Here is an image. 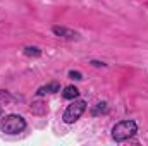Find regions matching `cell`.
I'll return each mask as SVG.
<instances>
[{
	"mask_svg": "<svg viewBox=\"0 0 148 146\" xmlns=\"http://www.w3.org/2000/svg\"><path fill=\"white\" fill-rule=\"evenodd\" d=\"M138 131V126L134 120H121L117 122L114 127H112V138L121 143V141H126L129 138H133Z\"/></svg>",
	"mask_w": 148,
	"mask_h": 146,
	"instance_id": "1",
	"label": "cell"
},
{
	"mask_svg": "<svg viewBox=\"0 0 148 146\" xmlns=\"http://www.w3.org/2000/svg\"><path fill=\"white\" fill-rule=\"evenodd\" d=\"M0 129L5 132V134H19L26 129V120L21 117V115H16V113H10V115H5L2 119V124H0Z\"/></svg>",
	"mask_w": 148,
	"mask_h": 146,
	"instance_id": "2",
	"label": "cell"
},
{
	"mask_svg": "<svg viewBox=\"0 0 148 146\" xmlns=\"http://www.w3.org/2000/svg\"><path fill=\"white\" fill-rule=\"evenodd\" d=\"M84 110H86V102H84V100H74L73 103L66 108L62 119H64L66 124H74V122L84 113Z\"/></svg>",
	"mask_w": 148,
	"mask_h": 146,
	"instance_id": "3",
	"label": "cell"
},
{
	"mask_svg": "<svg viewBox=\"0 0 148 146\" xmlns=\"http://www.w3.org/2000/svg\"><path fill=\"white\" fill-rule=\"evenodd\" d=\"M52 31H53V35H57V36L69 38V40H73V38L77 36V33H76V31H71V29H67V28H64V26H53V28H52Z\"/></svg>",
	"mask_w": 148,
	"mask_h": 146,
	"instance_id": "4",
	"label": "cell"
},
{
	"mask_svg": "<svg viewBox=\"0 0 148 146\" xmlns=\"http://www.w3.org/2000/svg\"><path fill=\"white\" fill-rule=\"evenodd\" d=\"M57 91H60L59 83H50V84H47V86L38 88L36 95H38V96H43V95H47V93H57Z\"/></svg>",
	"mask_w": 148,
	"mask_h": 146,
	"instance_id": "5",
	"label": "cell"
},
{
	"mask_svg": "<svg viewBox=\"0 0 148 146\" xmlns=\"http://www.w3.org/2000/svg\"><path fill=\"white\" fill-rule=\"evenodd\" d=\"M62 96H64L66 100H76V98L79 96V89H77L76 86H66L64 91H62Z\"/></svg>",
	"mask_w": 148,
	"mask_h": 146,
	"instance_id": "6",
	"label": "cell"
},
{
	"mask_svg": "<svg viewBox=\"0 0 148 146\" xmlns=\"http://www.w3.org/2000/svg\"><path fill=\"white\" fill-rule=\"evenodd\" d=\"M109 112V105L105 103V102H100V103H97L93 110H91V115L93 117H98V115H103V113H107Z\"/></svg>",
	"mask_w": 148,
	"mask_h": 146,
	"instance_id": "7",
	"label": "cell"
},
{
	"mask_svg": "<svg viewBox=\"0 0 148 146\" xmlns=\"http://www.w3.org/2000/svg\"><path fill=\"white\" fill-rule=\"evenodd\" d=\"M24 55H28V57H40L41 55V50L36 48V46H26L24 48Z\"/></svg>",
	"mask_w": 148,
	"mask_h": 146,
	"instance_id": "8",
	"label": "cell"
},
{
	"mask_svg": "<svg viewBox=\"0 0 148 146\" xmlns=\"http://www.w3.org/2000/svg\"><path fill=\"white\" fill-rule=\"evenodd\" d=\"M69 77H71V79H76V81H81V79H83V74L77 72V71H71V72H69Z\"/></svg>",
	"mask_w": 148,
	"mask_h": 146,
	"instance_id": "9",
	"label": "cell"
},
{
	"mask_svg": "<svg viewBox=\"0 0 148 146\" xmlns=\"http://www.w3.org/2000/svg\"><path fill=\"white\" fill-rule=\"evenodd\" d=\"M0 115H2V107H0Z\"/></svg>",
	"mask_w": 148,
	"mask_h": 146,
	"instance_id": "10",
	"label": "cell"
}]
</instances>
